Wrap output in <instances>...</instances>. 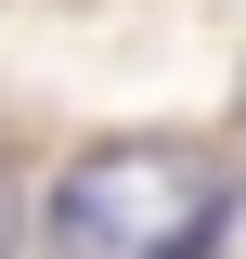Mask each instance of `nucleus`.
<instances>
[{
	"mask_svg": "<svg viewBox=\"0 0 246 259\" xmlns=\"http://www.w3.org/2000/svg\"><path fill=\"white\" fill-rule=\"evenodd\" d=\"M220 221H233V194L182 143H104L52 194V246L65 259H208Z\"/></svg>",
	"mask_w": 246,
	"mask_h": 259,
	"instance_id": "1",
	"label": "nucleus"
},
{
	"mask_svg": "<svg viewBox=\"0 0 246 259\" xmlns=\"http://www.w3.org/2000/svg\"><path fill=\"white\" fill-rule=\"evenodd\" d=\"M0 246H13V194H0Z\"/></svg>",
	"mask_w": 246,
	"mask_h": 259,
	"instance_id": "2",
	"label": "nucleus"
}]
</instances>
